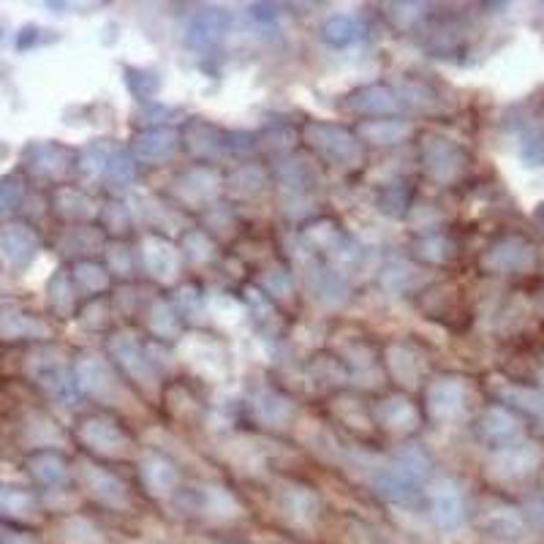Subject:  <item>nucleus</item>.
I'll return each instance as SVG.
<instances>
[{
	"mask_svg": "<svg viewBox=\"0 0 544 544\" xmlns=\"http://www.w3.org/2000/svg\"><path fill=\"white\" fill-rule=\"evenodd\" d=\"M0 248L6 253V259H9L17 270H22V267L30 264V259L36 256V251H39V240H36V234H33L30 226L14 224L6 226V229L0 232Z\"/></svg>",
	"mask_w": 544,
	"mask_h": 544,
	"instance_id": "nucleus-1",
	"label": "nucleus"
},
{
	"mask_svg": "<svg viewBox=\"0 0 544 544\" xmlns=\"http://www.w3.org/2000/svg\"><path fill=\"white\" fill-rule=\"evenodd\" d=\"M433 517L441 528H457L466 517L463 496L452 485H438L433 493Z\"/></svg>",
	"mask_w": 544,
	"mask_h": 544,
	"instance_id": "nucleus-2",
	"label": "nucleus"
},
{
	"mask_svg": "<svg viewBox=\"0 0 544 544\" xmlns=\"http://www.w3.org/2000/svg\"><path fill=\"white\" fill-rule=\"evenodd\" d=\"M33 330H41L39 319L33 313H25L20 308H0V340L30 338Z\"/></svg>",
	"mask_w": 544,
	"mask_h": 544,
	"instance_id": "nucleus-3",
	"label": "nucleus"
},
{
	"mask_svg": "<svg viewBox=\"0 0 544 544\" xmlns=\"http://www.w3.org/2000/svg\"><path fill=\"white\" fill-rule=\"evenodd\" d=\"M28 468L33 479L41 485H58L66 479V463L55 452H36L28 460Z\"/></svg>",
	"mask_w": 544,
	"mask_h": 544,
	"instance_id": "nucleus-4",
	"label": "nucleus"
},
{
	"mask_svg": "<svg viewBox=\"0 0 544 544\" xmlns=\"http://www.w3.org/2000/svg\"><path fill=\"white\" fill-rule=\"evenodd\" d=\"M221 33H224V14H218V11H204V14H199L194 20V25H191V41H215L221 39Z\"/></svg>",
	"mask_w": 544,
	"mask_h": 544,
	"instance_id": "nucleus-5",
	"label": "nucleus"
},
{
	"mask_svg": "<svg viewBox=\"0 0 544 544\" xmlns=\"http://www.w3.org/2000/svg\"><path fill=\"white\" fill-rule=\"evenodd\" d=\"M354 36H357V25L351 17H332L324 25V39L330 41L332 47H346L349 41H354Z\"/></svg>",
	"mask_w": 544,
	"mask_h": 544,
	"instance_id": "nucleus-6",
	"label": "nucleus"
},
{
	"mask_svg": "<svg viewBox=\"0 0 544 544\" xmlns=\"http://www.w3.org/2000/svg\"><path fill=\"white\" fill-rule=\"evenodd\" d=\"M0 509L11 515H25L33 509V496L22 487H0Z\"/></svg>",
	"mask_w": 544,
	"mask_h": 544,
	"instance_id": "nucleus-7",
	"label": "nucleus"
},
{
	"mask_svg": "<svg viewBox=\"0 0 544 544\" xmlns=\"http://www.w3.org/2000/svg\"><path fill=\"white\" fill-rule=\"evenodd\" d=\"M22 199V183L17 177H3L0 180V218L11 213Z\"/></svg>",
	"mask_w": 544,
	"mask_h": 544,
	"instance_id": "nucleus-8",
	"label": "nucleus"
},
{
	"mask_svg": "<svg viewBox=\"0 0 544 544\" xmlns=\"http://www.w3.org/2000/svg\"><path fill=\"white\" fill-rule=\"evenodd\" d=\"M0 36H3V28H0Z\"/></svg>",
	"mask_w": 544,
	"mask_h": 544,
	"instance_id": "nucleus-9",
	"label": "nucleus"
}]
</instances>
